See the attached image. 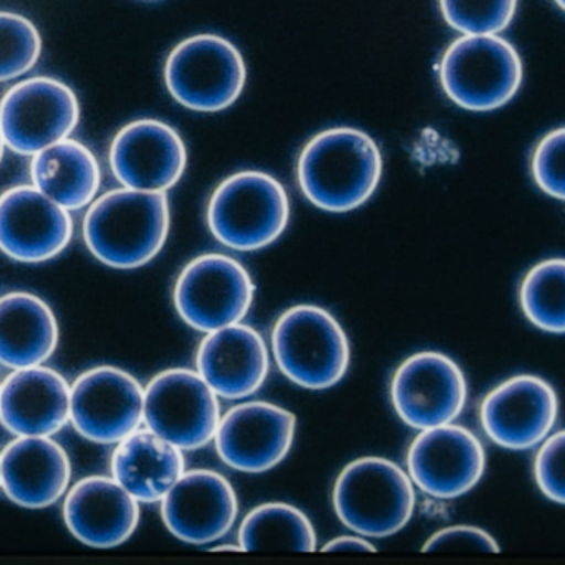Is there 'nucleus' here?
I'll use <instances>...</instances> for the list:
<instances>
[{"label": "nucleus", "instance_id": "dca6fc26", "mask_svg": "<svg viewBox=\"0 0 565 565\" xmlns=\"http://www.w3.org/2000/svg\"><path fill=\"white\" fill-rule=\"evenodd\" d=\"M296 416L266 402L234 406L221 416L214 441L217 455L231 468L264 472L276 468L292 448Z\"/></svg>", "mask_w": 565, "mask_h": 565}, {"label": "nucleus", "instance_id": "39448f33", "mask_svg": "<svg viewBox=\"0 0 565 565\" xmlns=\"http://www.w3.org/2000/svg\"><path fill=\"white\" fill-rule=\"evenodd\" d=\"M340 521L370 537H388L402 531L415 509L412 479L385 458H360L340 472L333 488Z\"/></svg>", "mask_w": 565, "mask_h": 565}, {"label": "nucleus", "instance_id": "1a4fd4ad", "mask_svg": "<svg viewBox=\"0 0 565 565\" xmlns=\"http://www.w3.org/2000/svg\"><path fill=\"white\" fill-rule=\"evenodd\" d=\"M78 121L77 95L57 78L19 82L0 100V135L19 154H35L71 138Z\"/></svg>", "mask_w": 565, "mask_h": 565}, {"label": "nucleus", "instance_id": "6ab92c4d", "mask_svg": "<svg viewBox=\"0 0 565 565\" xmlns=\"http://www.w3.org/2000/svg\"><path fill=\"white\" fill-rule=\"evenodd\" d=\"M64 521L88 547H118L137 531L140 502L111 476H88L65 492Z\"/></svg>", "mask_w": 565, "mask_h": 565}, {"label": "nucleus", "instance_id": "c9c22d12", "mask_svg": "<svg viewBox=\"0 0 565 565\" xmlns=\"http://www.w3.org/2000/svg\"><path fill=\"white\" fill-rule=\"evenodd\" d=\"M554 2L558 6V8L564 9V0H554Z\"/></svg>", "mask_w": 565, "mask_h": 565}, {"label": "nucleus", "instance_id": "c85d7f7f", "mask_svg": "<svg viewBox=\"0 0 565 565\" xmlns=\"http://www.w3.org/2000/svg\"><path fill=\"white\" fill-rule=\"evenodd\" d=\"M446 24L465 35H498L509 28L518 0H439Z\"/></svg>", "mask_w": 565, "mask_h": 565}, {"label": "nucleus", "instance_id": "ddd939ff", "mask_svg": "<svg viewBox=\"0 0 565 565\" xmlns=\"http://www.w3.org/2000/svg\"><path fill=\"white\" fill-rule=\"evenodd\" d=\"M74 236L71 211L34 184L0 194V253L18 263L41 264L61 256Z\"/></svg>", "mask_w": 565, "mask_h": 565}, {"label": "nucleus", "instance_id": "2eb2a0df", "mask_svg": "<svg viewBox=\"0 0 565 565\" xmlns=\"http://www.w3.org/2000/svg\"><path fill=\"white\" fill-rule=\"evenodd\" d=\"M484 469V448L479 439L451 423L423 429L408 449L409 479L433 498L466 494L481 481Z\"/></svg>", "mask_w": 565, "mask_h": 565}, {"label": "nucleus", "instance_id": "2f4dec72", "mask_svg": "<svg viewBox=\"0 0 565 565\" xmlns=\"http://www.w3.org/2000/svg\"><path fill=\"white\" fill-rule=\"evenodd\" d=\"M425 552H499L498 542L489 532L471 525H452L433 534Z\"/></svg>", "mask_w": 565, "mask_h": 565}, {"label": "nucleus", "instance_id": "a878e982", "mask_svg": "<svg viewBox=\"0 0 565 565\" xmlns=\"http://www.w3.org/2000/svg\"><path fill=\"white\" fill-rule=\"evenodd\" d=\"M316 544L312 522L286 502H267L253 509L239 529L243 551L312 552Z\"/></svg>", "mask_w": 565, "mask_h": 565}, {"label": "nucleus", "instance_id": "6e6552de", "mask_svg": "<svg viewBox=\"0 0 565 565\" xmlns=\"http://www.w3.org/2000/svg\"><path fill=\"white\" fill-rule=\"evenodd\" d=\"M254 287L246 267L226 254H203L191 260L174 284L178 316L198 332L210 333L239 323L253 306Z\"/></svg>", "mask_w": 565, "mask_h": 565}, {"label": "nucleus", "instance_id": "b1692460", "mask_svg": "<svg viewBox=\"0 0 565 565\" xmlns=\"http://www.w3.org/2000/svg\"><path fill=\"white\" fill-rule=\"evenodd\" d=\"M57 317L32 292L0 297V365L18 370L44 365L58 347Z\"/></svg>", "mask_w": 565, "mask_h": 565}, {"label": "nucleus", "instance_id": "423d86ee", "mask_svg": "<svg viewBox=\"0 0 565 565\" xmlns=\"http://www.w3.org/2000/svg\"><path fill=\"white\" fill-rule=\"evenodd\" d=\"M522 77L518 51L499 35H462L446 49L439 64L446 97L469 111L504 107L521 88Z\"/></svg>", "mask_w": 565, "mask_h": 565}, {"label": "nucleus", "instance_id": "f704fd0d", "mask_svg": "<svg viewBox=\"0 0 565 565\" xmlns=\"http://www.w3.org/2000/svg\"><path fill=\"white\" fill-rule=\"evenodd\" d=\"M4 140H2V135H0V161H2V158H4Z\"/></svg>", "mask_w": 565, "mask_h": 565}, {"label": "nucleus", "instance_id": "c756f323", "mask_svg": "<svg viewBox=\"0 0 565 565\" xmlns=\"http://www.w3.org/2000/svg\"><path fill=\"white\" fill-rule=\"evenodd\" d=\"M564 128L551 131L545 135L531 160L532 177L535 184L548 196L564 201Z\"/></svg>", "mask_w": 565, "mask_h": 565}, {"label": "nucleus", "instance_id": "7c9ffc66", "mask_svg": "<svg viewBox=\"0 0 565 565\" xmlns=\"http://www.w3.org/2000/svg\"><path fill=\"white\" fill-rule=\"evenodd\" d=\"M564 431L548 436L535 456L534 476L539 489L557 504L565 502Z\"/></svg>", "mask_w": 565, "mask_h": 565}, {"label": "nucleus", "instance_id": "393cba45", "mask_svg": "<svg viewBox=\"0 0 565 565\" xmlns=\"http://www.w3.org/2000/svg\"><path fill=\"white\" fill-rule=\"evenodd\" d=\"M32 184L67 211L84 210L97 198L102 170L81 141L65 138L32 154Z\"/></svg>", "mask_w": 565, "mask_h": 565}, {"label": "nucleus", "instance_id": "20e7f679", "mask_svg": "<svg viewBox=\"0 0 565 565\" xmlns=\"http://www.w3.org/2000/svg\"><path fill=\"white\" fill-rule=\"evenodd\" d=\"M273 350L280 372L302 388H332L350 365V343L342 326L329 310L310 303L290 307L279 317Z\"/></svg>", "mask_w": 565, "mask_h": 565}, {"label": "nucleus", "instance_id": "5701e85b", "mask_svg": "<svg viewBox=\"0 0 565 565\" xmlns=\"http://www.w3.org/2000/svg\"><path fill=\"white\" fill-rule=\"evenodd\" d=\"M184 472V456L151 429H140L117 443L111 478L138 502H160Z\"/></svg>", "mask_w": 565, "mask_h": 565}, {"label": "nucleus", "instance_id": "0eeeda50", "mask_svg": "<svg viewBox=\"0 0 565 565\" xmlns=\"http://www.w3.org/2000/svg\"><path fill=\"white\" fill-rule=\"evenodd\" d=\"M247 68L236 45L221 35L200 34L178 44L164 64L171 97L188 110L216 114L236 104Z\"/></svg>", "mask_w": 565, "mask_h": 565}, {"label": "nucleus", "instance_id": "bb28decb", "mask_svg": "<svg viewBox=\"0 0 565 565\" xmlns=\"http://www.w3.org/2000/svg\"><path fill=\"white\" fill-rule=\"evenodd\" d=\"M522 312L529 322L547 333H564L565 330V263L548 259L529 270L522 280Z\"/></svg>", "mask_w": 565, "mask_h": 565}, {"label": "nucleus", "instance_id": "72a5a7b5", "mask_svg": "<svg viewBox=\"0 0 565 565\" xmlns=\"http://www.w3.org/2000/svg\"><path fill=\"white\" fill-rule=\"evenodd\" d=\"M214 551H243V548H241V545H220Z\"/></svg>", "mask_w": 565, "mask_h": 565}, {"label": "nucleus", "instance_id": "9b49d317", "mask_svg": "<svg viewBox=\"0 0 565 565\" xmlns=\"http://www.w3.org/2000/svg\"><path fill=\"white\" fill-rule=\"evenodd\" d=\"M145 388L127 370L102 365L71 385V423L82 438L117 445L143 423Z\"/></svg>", "mask_w": 565, "mask_h": 565}, {"label": "nucleus", "instance_id": "473e14b6", "mask_svg": "<svg viewBox=\"0 0 565 565\" xmlns=\"http://www.w3.org/2000/svg\"><path fill=\"white\" fill-rule=\"evenodd\" d=\"M326 552H376V548L359 535H342L323 547Z\"/></svg>", "mask_w": 565, "mask_h": 565}, {"label": "nucleus", "instance_id": "4468645a", "mask_svg": "<svg viewBox=\"0 0 565 565\" xmlns=\"http://www.w3.org/2000/svg\"><path fill=\"white\" fill-rule=\"evenodd\" d=\"M108 160L121 186L167 193L183 178L188 151L171 125L143 118L115 135Z\"/></svg>", "mask_w": 565, "mask_h": 565}, {"label": "nucleus", "instance_id": "9d476101", "mask_svg": "<svg viewBox=\"0 0 565 565\" xmlns=\"http://www.w3.org/2000/svg\"><path fill=\"white\" fill-rule=\"evenodd\" d=\"M220 419L216 393L194 370H163L145 388V425L181 451L213 441Z\"/></svg>", "mask_w": 565, "mask_h": 565}, {"label": "nucleus", "instance_id": "412c9836", "mask_svg": "<svg viewBox=\"0 0 565 565\" xmlns=\"http://www.w3.org/2000/svg\"><path fill=\"white\" fill-rule=\"evenodd\" d=\"M71 422V385L45 365L12 370L0 383V423L15 436H54Z\"/></svg>", "mask_w": 565, "mask_h": 565}, {"label": "nucleus", "instance_id": "f257e3e1", "mask_svg": "<svg viewBox=\"0 0 565 565\" xmlns=\"http://www.w3.org/2000/svg\"><path fill=\"white\" fill-rule=\"evenodd\" d=\"M383 158L379 145L356 128H332L303 147L297 178L303 196L327 213H350L379 188Z\"/></svg>", "mask_w": 565, "mask_h": 565}, {"label": "nucleus", "instance_id": "4be33fe9", "mask_svg": "<svg viewBox=\"0 0 565 565\" xmlns=\"http://www.w3.org/2000/svg\"><path fill=\"white\" fill-rule=\"evenodd\" d=\"M196 369L221 398H247L266 382L269 353L256 329L233 323L206 333L198 349Z\"/></svg>", "mask_w": 565, "mask_h": 565}, {"label": "nucleus", "instance_id": "a211bd4d", "mask_svg": "<svg viewBox=\"0 0 565 565\" xmlns=\"http://www.w3.org/2000/svg\"><path fill=\"white\" fill-rule=\"evenodd\" d=\"M557 412V395L545 380L519 375L495 386L486 396L481 423L495 445L524 451L547 438Z\"/></svg>", "mask_w": 565, "mask_h": 565}, {"label": "nucleus", "instance_id": "cd10ccee", "mask_svg": "<svg viewBox=\"0 0 565 565\" xmlns=\"http://www.w3.org/2000/svg\"><path fill=\"white\" fill-rule=\"evenodd\" d=\"M41 54V32L34 22L15 12H0V82L28 74Z\"/></svg>", "mask_w": 565, "mask_h": 565}, {"label": "nucleus", "instance_id": "aec40b11", "mask_svg": "<svg viewBox=\"0 0 565 565\" xmlns=\"http://www.w3.org/2000/svg\"><path fill=\"white\" fill-rule=\"evenodd\" d=\"M71 479V458L52 436H18L0 452V489L21 508H51Z\"/></svg>", "mask_w": 565, "mask_h": 565}, {"label": "nucleus", "instance_id": "7ed1b4c3", "mask_svg": "<svg viewBox=\"0 0 565 565\" xmlns=\"http://www.w3.org/2000/svg\"><path fill=\"white\" fill-rule=\"evenodd\" d=\"M206 217L213 236L230 249H264L276 243L289 224V196L270 174L241 171L214 190Z\"/></svg>", "mask_w": 565, "mask_h": 565}, {"label": "nucleus", "instance_id": "f8f14e48", "mask_svg": "<svg viewBox=\"0 0 565 565\" xmlns=\"http://www.w3.org/2000/svg\"><path fill=\"white\" fill-rule=\"evenodd\" d=\"M468 396L458 363L438 352L406 359L392 380V403L399 418L416 429L448 425L461 415Z\"/></svg>", "mask_w": 565, "mask_h": 565}, {"label": "nucleus", "instance_id": "f03ea898", "mask_svg": "<svg viewBox=\"0 0 565 565\" xmlns=\"http://www.w3.org/2000/svg\"><path fill=\"white\" fill-rule=\"evenodd\" d=\"M170 223L167 193L120 188L92 201L84 217V239L105 266L138 269L161 253Z\"/></svg>", "mask_w": 565, "mask_h": 565}, {"label": "nucleus", "instance_id": "f3484780", "mask_svg": "<svg viewBox=\"0 0 565 565\" xmlns=\"http://www.w3.org/2000/svg\"><path fill=\"white\" fill-rule=\"evenodd\" d=\"M160 502L168 531L186 544L220 541L237 518L233 484L211 469L184 471Z\"/></svg>", "mask_w": 565, "mask_h": 565}]
</instances>
